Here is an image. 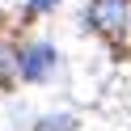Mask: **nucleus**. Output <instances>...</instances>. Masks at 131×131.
Wrapping results in <instances>:
<instances>
[{
	"mask_svg": "<svg viewBox=\"0 0 131 131\" xmlns=\"http://www.w3.org/2000/svg\"><path fill=\"white\" fill-rule=\"evenodd\" d=\"M30 21H17L0 13V89H17V55H21V30Z\"/></svg>",
	"mask_w": 131,
	"mask_h": 131,
	"instance_id": "2",
	"label": "nucleus"
},
{
	"mask_svg": "<svg viewBox=\"0 0 131 131\" xmlns=\"http://www.w3.org/2000/svg\"><path fill=\"white\" fill-rule=\"evenodd\" d=\"M26 4H30V13H51L59 0H26Z\"/></svg>",
	"mask_w": 131,
	"mask_h": 131,
	"instance_id": "4",
	"label": "nucleus"
},
{
	"mask_svg": "<svg viewBox=\"0 0 131 131\" xmlns=\"http://www.w3.org/2000/svg\"><path fill=\"white\" fill-rule=\"evenodd\" d=\"M55 72V47L51 42H21V55H17V76L26 85H38Z\"/></svg>",
	"mask_w": 131,
	"mask_h": 131,
	"instance_id": "3",
	"label": "nucleus"
},
{
	"mask_svg": "<svg viewBox=\"0 0 131 131\" xmlns=\"http://www.w3.org/2000/svg\"><path fill=\"white\" fill-rule=\"evenodd\" d=\"M85 21L114 55L131 59V0H89Z\"/></svg>",
	"mask_w": 131,
	"mask_h": 131,
	"instance_id": "1",
	"label": "nucleus"
}]
</instances>
